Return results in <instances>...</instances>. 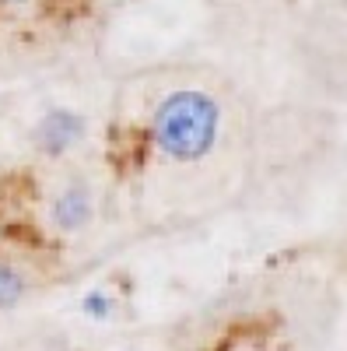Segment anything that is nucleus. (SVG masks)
Returning <instances> with one entry per match:
<instances>
[{
    "mask_svg": "<svg viewBox=\"0 0 347 351\" xmlns=\"http://www.w3.org/2000/svg\"><path fill=\"white\" fill-rule=\"evenodd\" d=\"M148 134L162 158L179 165L200 162L221 137V106L204 88H176L151 109Z\"/></svg>",
    "mask_w": 347,
    "mask_h": 351,
    "instance_id": "f257e3e1",
    "label": "nucleus"
},
{
    "mask_svg": "<svg viewBox=\"0 0 347 351\" xmlns=\"http://www.w3.org/2000/svg\"><path fill=\"white\" fill-rule=\"evenodd\" d=\"M95 211H99L95 186L77 172L64 176L46 200V221L56 236H81V232H88L95 221Z\"/></svg>",
    "mask_w": 347,
    "mask_h": 351,
    "instance_id": "f03ea898",
    "label": "nucleus"
},
{
    "mask_svg": "<svg viewBox=\"0 0 347 351\" xmlns=\"http://www.w3.org/2000/svg\"><path fill=\"white\" fill-rule=\"evenodd\" d=\"M84 134H88V120L67 106H56V109L39 116V123L32 130V144L46 158H60V155L77 148L84 141Z\"/></svg>",
    "mask_w": 347,
    "mask_h": 351,
    "instance_id": "7ed1b4c3",
    "label": "nucleus"
},
{
    "mask_svg": "<svg viewBox=\"0 0 347 351\" xmlns=\"http://www.w3.org/2000/svg\"><path fill=\"white\" fill-rule=\"evenodd\" d=\"M28 295H32V278L18 260L0 256V313L18 309Z\"/></svg>",
    "mask_w": 347,
    "mask_h": 351,
    "instance_id": "20e7f679",
    "label": "nucleus"
},
{
    "mask_svg": "<svg viewBox=\"0 0 347 351\" xmlns=\"http://www.w3.org/2000/svg\"><path fill=\"white\" fill-rule=\"evenodd\" d=\"M84 309H88L95 319H105L109 316V299L102 295V291H92V295L84 299Z\"/></svg>",
    "mask_w": 347,
    "mask_h": 351,
    "instance_id": "39448f33",
    "label": "nucleus"
},
{
    "mask_svg": "<svg viewBox=\"0 0 347 351\" xmlns=\"http://www.w3.org/2000/svg\"><path fill=\"white\" fill-rule=\"evenodd\" d=\"M14 4H25V0H0V8H14Z\"/></svg>",
    "mask_w": 347,
    "mask_h": 351,
    "instance_id": "423d86ee",
    "label": "nucleus"
}]
</instances>
